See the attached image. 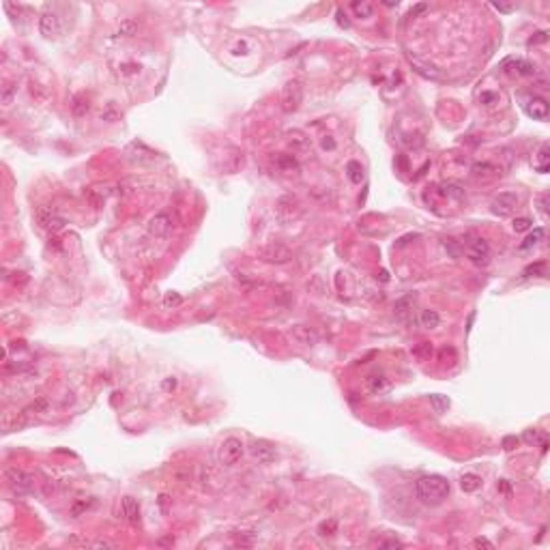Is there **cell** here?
Listing matches in <instances>:
<instances>
[{
  "label": "cell",
  "instance_id": "1",
  "mask_svg": "<svg viewBox=\"0 0 550 550\" xmlns=\"http://www.w3.org/2000/svg\"><path fill=\"white\" fill-rule=\"evenodd\" d=\"M449 482L441 475H425L415 484V494L423 505H441L449 496Z\"/></svg>",
  "mask_w": 550,
  "mask_h": 550
},
{
  "label": "cell",
  "instance_id": "2",
  "mask_svg": "<svg viewBox=\"0 0 550 550\" xmlns=\"http://www.w3.org/2000/svg\"><path fill=\"white\" fill-rule=\"evenodd\" d=\"M460 245H462V250H467V256L473 264L486 267L490 262V247H488L486 239H482L477 235H464Z\"/></svg>",
  "mask_w": 550,
  "mask_h": 550
},
{
  "label": "cell",
  "instance_id": "3",
  "mask_svg": "<svg viewBox=\"0 0 550 550\" xmlns=\"http://www.w3.org/2000/svg\"><path fill=\"white\" fill-rule=\"evenodd\" d=\"M243 454H245V445H243L241 438L228 436V438H224L222 445L217 449V462L222 464V467H235V464L243 458Z\"/></svg>",
  "mask_w": 550,
  "mask_h": 550
},
{
  "label": "cell",
  "instance_id": "4",
  "mask_svg": "<svg viewBox=\"0 0 550 550\" xmlns=\"http://www.w3.org/2000/svg\"><path fill=\"white\" fill-rule=\"evenodd\" d=\"M63 15L58 13V9H52V7H47L41 17H39V30L43 37H47V39H52V37H58L60 32H63Z\"/></svg>",
  "mask_w": 550,
  "mask_h": 550
},
{
  "label": "cell",
  "instance_id": "5",
  "mask_svg": "<svg viewBox=\"0 0 550 550\" xmlns=\"http://www.w3.org/2000/svg\"><path fill=\"white\" fill-rule=\"evenodd\" d=\"M7 482H9V488L15 494H28V492H32V488H34V477L30 473L22 471V469H9L7 471Z\"/></svg>",
  "mask_w": 550,
  "mask_h": 550
},
{
  "label": "cell",
  "instance_id": "6",
  "mask_svg": "<svg viewBox=\"0 0 550 550\" xmlns=\"http://www.w3.org/2000/svg\"><path fill=\"white\" fill-rule=\"evenodd\" d=\"M518 202H520V198H518L514 191H503V193H499V196H494V198H492L490 211L494 215H499V217H507V215H511V213L516 211Z\"/></svg>",
  "mask_w": 550,
  "mask_h": 550
},
{
  "label": "cell",
  "instance_id": "7",
  "mask_svg": "<svg viewBox=\"0 0 550 550\" xmlns=\"http://www.w3.org/2000/svg\"><path fill=\"white\" fill-rule=\"evenodd\" d=\"M172 228H174V222H172V217H170L168 213L153 215L149 219V226H146V230H149V235L153 239H166V237H170Z\"/></svg>",
  "mask_w": 550,
  "mask_h": 550
},
{
  "label": "cell",
  "instance_id": "8",
  "mask_svg": "<svg viewBox=\"0 0 550 550\" xmlns=\"http://www.w3.org/2000/svg\"><path fill=\"white\" fill-rule=\"evenodd\" d=\"M301 101H303L301 82H297V80L288 82L284 86V91H282V108L286 110V112H295V110L301 105Z\"/></svg>",
  "mask_w": 550,
  "mask_h": 550
},
{
  "label": "cell",
  "instance_id": "9",
  "mask_svg": "<svg viewBox=\"0 0 550 550\" xmlns=\"http://www.w3.org/2000/svg\"><path fill=\"white\" fill-rule=\"evenodd\" d=\"M37 222H39V226L47 232H58V230L65 228V219L54 209H50V206H39V209H37Z\"/></svg>",
  "mask_w": 550,
  "mask_h": 550
},
{
  "label": "cell",
  "instance_id": "10",
  "mask_svg": "<svg viewBox=\"0 0 550 550\" xmlns=\"http://www.w3.org/2000/svg\"><path fill=\"white\" fill-rule=\"evenodd\" d=\"M260 258L271 264H286L292 260V252L284 245H279V243H271V245L260 250Z\"/></svg>",
  "mask_w": 550,
  "mask_h": 550
},
{
  "label": "cell",
  "instance_id": "11",
  "mask_svg": "<svg viewBox=\"0 0 550 550\" xmlns=\"http://www.w3.org/2000/svg\"><path fill=\"white\" fill-rule=\"evenodd\" d=\"M250 454L254 456V460H258L260 464H271L277 458V449L271 441H264V438H258L250 445Z\"/></svg>",
  "mask_w": 550,
  "mask_h": 550
},
{
  "label": "cell",
  "instance_id": "12",
  "mask_svg": "<svg viewBox=\"0 0 550 550\" xmlns=\"http://www.w3.org/2000/svg\"><path fill=\"white\" fill-rule=\"evenodd\" d=\"M47 409H50V402H47V398H37L32 404H28L26 409H24L20 413V417L15 419V430L17 428H24V425H28L32 417H37L39 413H45Z\"/></svg>",
  "mask_w": 550,
  "mask_h": 550
},
{
  "label": "cell",
  "instance_id": "13",
  "mask_svg": "<svg viewBox=\"0 0 550 550\" xmlns=\"http://www.w3.org/2000/svg\"><path fill=\"white\" fill-rule=\"evenodd\" d=\"M290 335H292V340H297L301 346L314 348L316 344H318V333H316L314 329L305 327V325H297V327H292V329H290Z\"/></svg>",
  "mask_w": 550,
  "mask_h": 550
},
{
  "label": "cell",
  "instance_id": "14",
  "mask_svg": "<svg viewBox=\"0 0 550 550\" xmlns=\"http://www.w3.org/2000/svg\"><path fill=\"white\" fill-rule=\"evenodd\" d=\"M524 110H527V114L535 120H546L548 118V103L546 99H542V97H533V99H529L527 103H524Z\"/></svg>",
  "mask_w": 550,
  "mask_h": 550
},
{
  "label": "cell",
  "instance_id": "15",
  "mask_svg": "<svg viewBox=\"0 0 550 550\" xmlns=\"http://www.w3.org/2000/svg\"><path fill=\"white\" fill-rule=\"evenodd\" d=\"M413 305H415V295H409L404 299H400L396 303V318L404 325H411V318H413ZM415 321V318H413Z\"/></svg>",
  "mask_w": 550,
  "mask_h": 550
},
{
  "label": "cell",
  "instance_id": "16",
  "mask_svg": "<svg viewBox=\"0 0 550 550\" xmlns=\"http://www.w3.org/2000/svg\"><path fill=\"white\" fill-rule=\"evenodd\" d=\"M120 514H123V518L131 524H138L140 522V505H138V501L133 499V496H125L123 499V503H120Z\"/></svg>",
  "mask_w": 550,
  "mask_h": 550
},
{
  "label": "cell",
  "instance_id": "17",
  "mask_svg": "<svg viewBox=\"0 0 550 550\" xmlns=\"http://www.w3.org/2000/svg\"><path fill=\"white\" fill-rule=\"evenodd\" d=\"M503 65L514 67V69L507 71V73H511V76H535V65L529 63V60H524V58H509V60H505Z\"/></svg>",
  "mask_w": 550,
  "mask_h": 550
},
{
  "label": "cell",
  "instance_id": "18",
  "mask_svg": "<svg viewBox=\"0 0 550 550\" xmlns=\"http://www.w3.org/2000/svg\"><path fill=\"white\" fill-rule=\"evenodd\" d=\"M531 164H533V168H535L540 174H546V172H548V166H550V155H548V144H546V142L540 146V151L535 153V157L531 159Z\"/></svg>",
  "mask_w": 550,
  "mask_h": 550
},
{
  "label": "cell",
  "instance_id": "19",
  "mask_svg": "<svg viewBox=\"0 0 550 550\" xmlns=\"http://www.w3.org/2000/svg\"><path fill=\"white\" fill-rule=\"evenodd\" d=\"M389 387H391V383H389V378L385 374H374V376L368 378V389H370V394H374V396L385 394V391H389Z\"/></svg>",
  "mask_w": 550,
  "mask_h": 550
},
{
  "label": "cell",
  "instance_id": "20",
  "mask_svg": "<svg viewBox=\"0 0 550 550\" xmlns=\"http://www.w3.org/2000/svg\"><path fill=\"white\" fill-rule=\"evenodd\" d=\"M473 174L477 176V179H492V176L501 174V168H496L490 162H482V164H475L473 166Z\"/></svg>",
  "mask_w": 550,
  "mask_h": 550
},
{
  "label": "cell",
  "instance_id": "21",
  "mask_svg": "<svg viewBox=\"0 0 550 550\" xmlns=\"http://www.w3.org/2000/svg\"><path fill=\"white\" fill-rule=\"evenodd\" d=\"M275 211H277V215H279V217L284 215V211H288V213H286V219H290L292 215H297V213H299V202H297L295 198H290V196H288V198H282V200L277 202Z\"/></svg>",
  "mask_w": 550,
  "mask_h": 550
},
{
  "label": "cell",
  "instance_id": "22",
  "mask_svg": "<svg viewBox=\"0 0 550 550\" xmlns=\"http://www.w3.org/2000/svg\"><path fill=\"white\" fill-rule=\"evenodd\" d=\"M544 237H546L544 228H533V232H529L527 239L520 243V252H527V250H533L535 245H540V243L544 241Z\"/></svg>",
  "mask_w": 550,
  "mask_h": 550
},
{
  "label": "cell",
  "instance_id": "23",
  "mask_svg": "<svg viewBox=\"0 0 550 550\" xmlns=\"http://www.w3.org/2000/svg\"><path fill=\"white\" fill-rule=\"evenodd\" d=\"M460 488H462L464 492L480 490V488H482V477H480V475H475V473H464L462 477H460Z\"/></svg>",
  "mask_w": 550,
  "mask_h": 550
},
{
  "label": "cell",
  "instance_id": "24",
  "mask_svg": "<svg viewBox=\"0 0 550 550\" xmlns=\"http://www.w3.org/2000/svg\"><path fill=\"white\" fill-rule=\"evenodd\" d=\"M419 323L423 329H436L441 325V316H438L436 310H423L421 316H419Z\"/></svg>",
  "mask_w": 550,
  "mask_h": 550
},
{
  "label": "cell",
  "instance_id": "25",
  "mask_svg": "<svg viewBox=\"0 0 550 550\" xmlns=\"http://www.w3.org/2000/svg\"><path fill=\"white\" fill-rule=\"evenodd\" d=\"M346 174H348L352 185H359V183L363 181V166L359 162H348L346 164Z\"/></svg>",
  "mask_w": 550,
  "mask_h": 550
},
{
  "label": "cell",
  "instance_id": "26",
  "mask_svg": "<svg viewBox=\"0 0 550 550\" xmlns=\"http://www.w3.org/2000/svg\"><path fill=\"white\" fill-rule=\"evenodd\" d=\"M441 193L447 196V198H454L456 202H462L467 196H464V189L456 183H447V185H441Z\"/></svg>",
  "mask_w": 550,
  "mask_h": 550
},
{
  "label": "cell",
  "instance_id": "27",
  "mask_svg": "<svg viewBox=\"0 0 550 550\" xmlns=\"http://www.w3.org/2000/svg\"><path fill=\"white\" fill-rule=\"evenodd\" d=\"M138 28H140V24H138V20H123L120 22V26H118V30H116V34L118 37H133V34H138Z\"/></svg>",
  "mask_w": 550,
  "mask_h": 550
},
{
  "label": "cell",
  "instance_id": "28",
  "mask_svg": "<svg viewBox=\"0 0 550 550\" xmlns=\"http://www.w3.org/2000/svg\"><path fill=\"white\" fill-rule=\"evenodd\" d=\"M350 9L355 17H361V20H368L374 15V7L370 3H350Z\"/></svg>",
  "mask_w": 550,
  "mask_h": 550
},
{
  "label": "cell",
  "instance_id": "29",
  "mask_svg": "<svg viewBox=\"0 0 550 550\" xmlns=\"http://www.w3.org/2000/svg\"><path fill=\"white\" fill-rule=\"evenodd\" d=\"M71 112L76 116H84L88 112V99L84 95H76L73 97V103H71Z\"/></svg>",
  "mask_w": 550,
  "mask_h": 550
},
{
  "label": "cell",
  "instance_id": "30",
  "mask_svg": "<svg viewBox=\"0 0 550 550\" xmlns=\"http://www.w3.org/2000/svg\"><path fill=\"white\" fill-rule=\"evenodd\" d=\"M15 93H17V84H15V82H5L3 91H0V101H3L5 105L13 103V97H15Z\"/></svg>",
  "mask_w": 550,
  "mask_h": 550
},
{
  "label": "cell",
  "instance_id": "31",
  "mask_svg": "<svg viewBox=\"0 0 550 550\" xmlns=\"http://www.w3.org/2000/svg\"><path fill=\"white\" fill-rule=\"evenodd\" d=\"M288 142H290L292 149H308L310 146V138H305L303 133H299V131L288 133Z\"/></svg>",
  "mask_w": 550,
  "mask_h": 550
},
{
  "label": "cell",
  "instance_id": "32",
  "mask_svg": "<svg viewBox=\"0 0 550 550\" xmlns=\"http://www.w3.org/2000/svg\"><path fill=\"white\" fill-rule=\"evenodd\" d=\"M275 164L282 168V170H286V172H292V170H299V164H297V159L292 155H279L277 159H275Z\"/></svg>",
  "mask_w": 550,
  "mask_h": 550
},
{
  "label": "cell",
  "instance_id": "33",
  "mask_svg": "<svg viewBox=\"0 0 550 550\" xmlns=\"http://www.w3.org/2000/svg\"><path fill=\"white\" fill-rule=\"evenodd\" d=\"M544 277L546 275V262H535V264H529L527 269L522 271V277Z\"/></svg>",
  "mask_w": 550,
  "mask_h": 550
},
{
  "label": "cell",
  "instance_id": "34",
  "mask_svg": "<svg viewBox=\"0 0 550 550\" xmlns=\"http://www.w3.org/2000/svg\"><path fill=\"white\" fill-rule=\"evenodd\" d=\"M443 247L449 252L451 258H460V256H462V245H460V241H456V239H445L443 241Z\"/></svg>",
  "mask_w": 550,
  "mask_h": 550
},
{
  "label": "cell",
  "instance_id": "35",
  "mask_svg": "<svg viewBox=\"0 0 550 550\" xmlns=\"http://www.w3.org/2000/svg\"><path fill=\"white\" fill-rule=\"evenodd\" d=\"M430 404H432L434 413H445V411L449 409V400H447L445 396L434 394V396H430Z\"/></svg>",
  "mask_w": 550,
  "mask_h": 550
},
{
  "label": "cell",
  "instance_id": "36",
  "mask_svg": "<svg viewBox=\"0 0 550 550\" xmlns=\"http://www.w3.org/2000/svg\"><path fill=\"white\" fill-rule=\"evenodd\" d=\"M499 93H490V91H486V93H482L480 95V103L484 105V108H494L496 103H499Z\"/></svg>",
  "mask_w": 550,
  "mask_h": 550
},
{
  "label": "cell",
  "instance_id": "37",
  "mask_svg": "<svg viewBox=\"0 0 550 550\" xmlns=\"http://www.w3.org/2000/svg\"><path fill=\"white\" fill-rule=\"evenodd\" d=\"M524 441H527V443H540L542 449L546 451V441H544V438H542L540 434H537L535 430H527V432H524Z\"/></svg>",
  "mask_w": 550,
  "mask_h": 550
},
{
  "label": "cell",
  "instance_id": "38",
  "mask_svg": "<svg viewBox=\"0 0 550 550\" xmlns=\"http://www.w3.org/2000/svg\"><path fill=\"white\" fill-rule=\"evenodd\" d=\"M511 228H514L516 232L529 230V228H531V219H529V217H516V219H514V224H511Z\"/></svg>",
  "mask_w": 550,
  "mask_h": 550
},
{
  "label": "cell",
  "instance_id": "39",
  "mask_svg": "<svg viewBox=\"0 0 550 550\" xmlns=\"http://www.w3.org/2000/svg\"><path fill=\"white\" fill-rule=\"evenodd\" d=\"M325 531H329L327 535H333L335 531H338V522L335 520H325L323 524H321V535H325Z\"/></svg>",
  "mask_w": 550,
  "mask_h": 550
},
{
  "label": "cell",
  "instance_id": "40",
  "mask_svg": "<svg viewBox=\"0 0 550 550\" xmlns=\"http://www.w3.org/2000/svg\"><path fill=\"white\" fill-rule=\"evenodd\" d=\"M415 355H417V357H421V359L430 357V355H432V346H430V344H425V342H423V344H421L417 350H415Z\"/></svg>",
  "mask_w": 550,
  "mask_h": 550
},
{
  "label": "cell",
  "instance_id": "41",
  "mask_svg": "<svg viewBox=\"0 0 550 550\" xmlns=\"http://www.w3.org/2000/svg\"><path fill=\"white\" fill-rule=\"evenodd\" d=\"M181 297L179 295H166V299H164V305L166 308H176V305H181Z\"/></svg>",
  "mask_w": 550,
  "mask_h": 550
},
{
  "label": "cell",
  "instance_id": "42",
  "mask_svg": "<svg viewBox=\"0 0 550 550\" xmlns=\"http://www.w3.org/2000/svg\"><path fill=\"white\" fill-rule=\"evenodd\" d=\"M335 17H338V24H340V26H344V28H348V26H350V20L346 17V13H344V11H342V9H338V11H335Z\"/></svg>",
  "mask_w": 550,
  "mask_h": 550
},
{
  "label": "cell",
  "instance_id": "43",
  "mask_svg": "<svg viewBox=\"0 0 550 550\" xmlns=\"http://www.w3.org/2000/svg\"><path fill=\"white\" fill-rule=\"evenodd\" d=\"M473 546H477V548H482V546L484 548H494V544L490 540H486V537H477V540L473 542Z\"/></svg>",
  "mask_w": 550,
  "mask_h": 550
},
{
  "label": "cell",
  "instance_id": "44",
  "mask_svg": "<svg viewBox=\"0 0 550 550\" xmlns=\"http://www.w3.org/2000/svg\"><path fill=\"white\" fill-rule=\"evenodd\" d=\"M544 41H548V34H546V32H537V37H531V39H529V45L544 43Z\"/></svg>",
  "mask_w": 550,
  "mask_h": 550
},
{
  "label": "cell",
  "instance_id": "45",
  "mask_svg": "<svg viewBox=\"0 0 550 550\" xmlns=\"http://www.w3.org/2000/svg\"><path fill=\"white\" fill-rule=\"evenodd\" d=\"M496 11H501V13H511V11H514L516 7L514 5H492Z\"/></svg>",
  "mask_w": 550,
  "mask_h": 550
},
{
  "label": "cell",
  "instance_id": "46",
  "mask_svg": "<svg viewBox=\"0 0 550 550\" xmlns=\"http://www.w3.org/2000/svg\"><path fill=\"white\" fill-rule=\"evenodd\" d=\"M323 149H325V151H327V149H329V151H333V149H335V140L327 136V138L323 140Z\"/></svg>",
  "mask_w": 550,
  "mask_h": 550
},
{
  "label": "cell",
  "instance_id": "47",
  "mask_svg": "<svg viewBox=\"0 0 550 550\" xmlns=\"http://www.w3.org/2000/svg\"><path fill=\"white\" fill-rule=\"evenodd\" d=\"M428 9V5H417V7H413L411 9V17H415V15H419V13H423V11Z\"/></svg>",
  "mask_w": 550,
  "mask_h": 550
},
{
  "label": "cell",
  "instance_id": "48",
  "mask_svg": "<svg viewBox=\"0 0 550 550\" xmlns=\"http://www.w3.org/2000/svg\"><path fill=\"white\" fill-rule=\"evenodd\" d=\"M503 445H505V449H514L511 445H518V438H514V436H507L505 441H503Z\"/></svg>",
  "mask_w": 550,
  "mask_h": 550
},
{
  "label": "cell",
  "instance_id": "49",
  "mask_svg": "<svg viewBox=\"0 0 550 550\" xmlns=\"http://www.w3.org/2000/svg\"><path fill=\"white\" fill-rule=\"evenodd\" d=\"M174 387H176V381H174V378H168V381H164V389H166V391L174 389Z\"/></svg>",
  "mask_w": 550,
  "mask_h": 550
},
{
  "label": "cell",
  "instance_id": "50",
  "mask_svg": "<svg viewBox=\"0 0 550 550\" xmlns=\"http://www.w3.org/2000/svg\"><path fill=\"white\" fill-rule=\"evenodd\" d=\"M540 213H542L544 217L548 215V213H546V196H542V198H540Z\"/></svg>",
  "mask_w": 550,
  "mask_h": 550
}]
</instances>
